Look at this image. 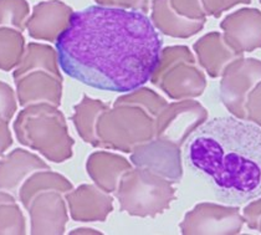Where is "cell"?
Listing matches in <instances>:
<instances>
[{
	"label": "cell",
	"mask_w": 261,
	"mask_h": 235,
	"mask_svg": "<svg viewBox=\"0 0 261 235\" xmlns=\"http://www.w3.org/2000/svg\"><path fill=\"white\" fill-rule=\"evenodd\" d=\"M260 3H261V0H260Z\"/></svg>",
	"instance_id": "5b68a950"
},
{
	"label": "cell",
	"mask_w": 261,
	"mask_h": 235,
	"mask_svg": "<svg viewBox=\"0 0 261 235\" xmlns=\"http://www.w3.org/2000/svg\"><path fill=\"white\" fill-rule=\"evenodd\" d=\"M204 5L209 13H219L221 10L228 9L235 4L240 3H250V0H203Z\"/></svg>",
	"instance_id": "3957f363"
},
{
	"label": "cell",
	"mask_w": 261,
	"mask_h": 235,
	"mask_svg": "<svg viewBox=\"0 0 261 235\" xmlns=\"http://www.w3.org/2000/svg\"><path fill=\"white\" fill-rule=\"evenodd\" d=\"M189 168L217 197L243 204L261 195V128L235 117H217L199 127L187 142Z\"/></svg>",
	"instance_id": "7a4b0ae2"
},
{
	"label": "cell",
	"mask_w": 261,
	"mask_h": 235,
	"mask_svg": "<svg viewBox=\"0 0 261 235\" xmlns=\"http://www.w3.org/2000/svg\"><path fill=\"white\" fill-rule=\"evenodd\" d=\"M173 4L181 13H188L189 15H201L198 0H173Z\"/></svg>",
	"instance_id": "277c9868"
},
{
	"label": "cell",
	"mask_w": 261,
	"mask_h": 235,
	"mask_svg": "<svg viewBox=\"0 0 261 235\" xmlns=\"http://www.w3.org/2000/svg\"><path fill=\"white\" fill-rule=\"evenodd\" d=\"M163 39L146 14L91 5L70 16L56 40L62 71L86 86L129 92L149 81Z\"/></svg>",
	"instance_id": "6da1fadb"
}]
</instances>
